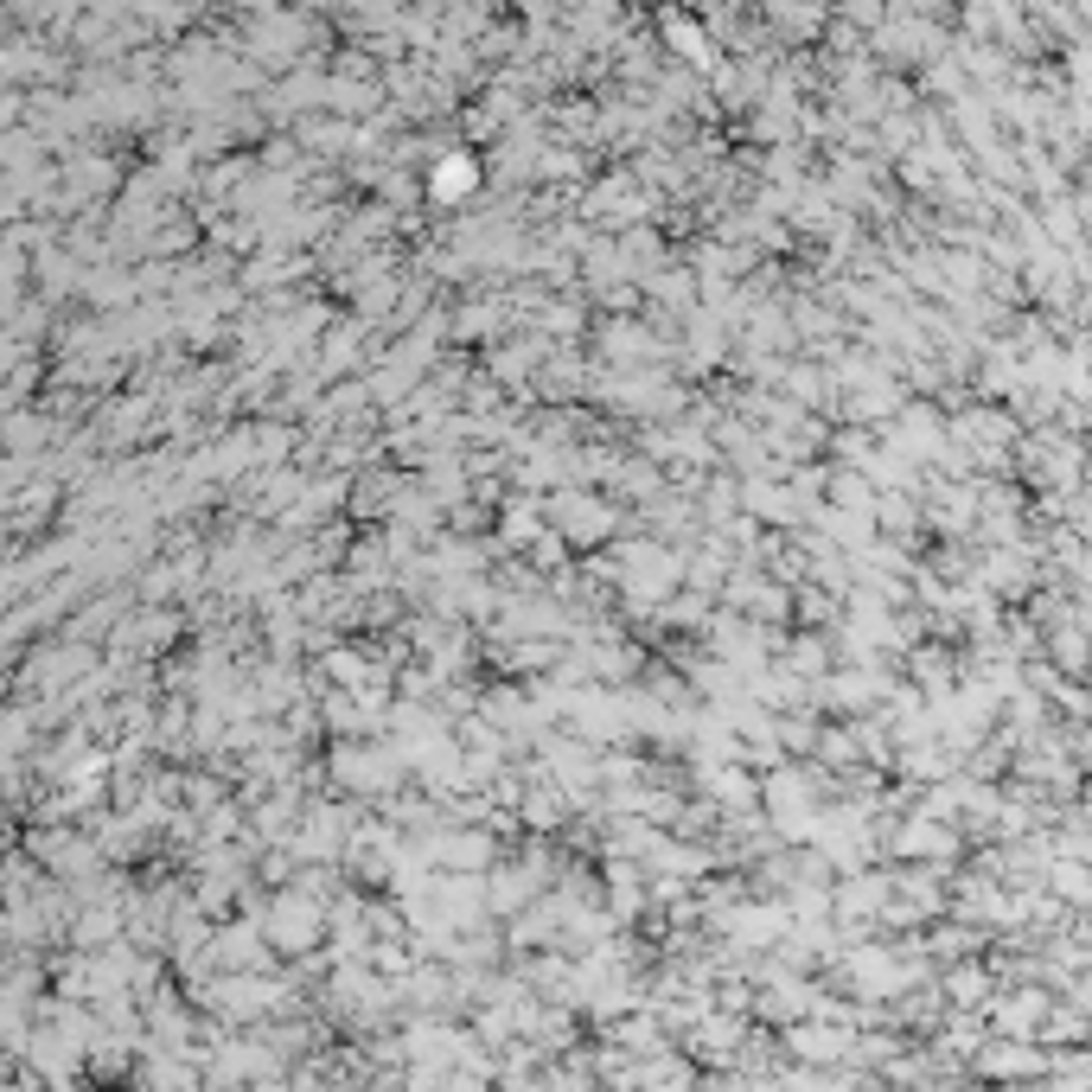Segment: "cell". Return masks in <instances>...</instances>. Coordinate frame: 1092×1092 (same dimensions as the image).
Listing matches in <instances>:
<instances>
[{
	"label": "cell",
	"mask_w": 1092,
	"mask_h": 1092,
	"mask_svg": "<svg viewBox=\"0 0 1092 1092\" xmlns=\"http://www.w3.org/2000/svg\"><path fill=\"white\" fill-rule=\"evenodd\" d=\"M467 185H473V167H467V160H448V167H441V199L467 192Z\"/></svg>",
	"instance_id": "6da1fadb"
}]
</instances>
